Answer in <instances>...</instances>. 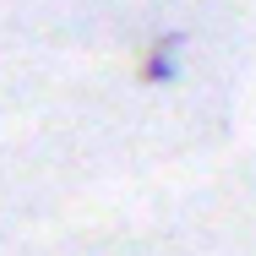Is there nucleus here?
<instances>
[{
	"label": "nucleus",
	"instance_id": "1",
	"mask_svg": "<svg viewBox=\"0 0 256 256\" xmlns=\"http://www.w3.org/2000/svg\"><path fill=\"white\" fill-rule=\"evenodd\" d=\"M186 44H191L186 28L158 33L153 44H148V54H142V82H148V88H174V82L186 76Z\"/></svg>",
	"mask_w": 256,
	"mask_h": 256
}]
</instances>
